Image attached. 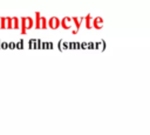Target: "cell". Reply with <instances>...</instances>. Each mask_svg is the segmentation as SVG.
<instances>
[{"label":"cell","instance_id":"obj_1","mask_svg":"<svg viewBox=\"0 0 150 135\" xmlns=\"http://www.w3.org/2000/svg\"><path fill=\"white\" fill-rule=\"evenodd\" d=\"M34 26V19L27 16V18H21V33L25 34L27 29L32 28Z\"/></svg>","mask_w":150,"mask_h":135},{"label":"cell","instance_id":"obj_2","mask_svg":"<svg viewBox=\"0 0 150 135\" xmlns=\"http://www.w3.org/2000/svg\"><path fill=\"white\" fill-rule=\"evenodd\" d=\"M36 19L34 20V25L36 28H46L47 27V19L41 16L40 13H35Z\"/></svg>","mask_w":150,"mask_h":135},{"label":"cell","instance_id":"obj_3","mask_svg":"<svg viewBox=\"0 0 150 135\" xmlns=\"http://www.w3.org/2000/svg\"><path fill=\"white\" fill-rule=\"evenodd\" d=\"M7 27L8 28H19V19L18 18H7Z\"/></svg>","mask_w":150,"mask_h":135},{"label":"cell","instance_id":"obj_4","mask_svg":"<svg viewBox=\"0 0 150 135\" xmlns=\"http://www.w3.org/2000/svg\"><path fill=\"white\" fill-rule=\"evenodd\" d=\"M48 26H49L50 28H57V27L60 26V19H57V18H55V16L50 18V19L48 20Z\"/></svg>","mask_w":150,"mask_h":135},{"label":"cell","instance_id":"obj_5","mask_svg":"<svg viewBox=\"0 0 150 135\" xmlns=\"http://www.w3.org/2000/svg\"><path fill=\"white\" fill-rule=\"evenodd\" d=\"M71 22H73V20H71L70 18H68V16L63 18L62 20H60V25H61L63 28H70V27H71Z\"/></svg>","mask_w":150,"mask_h":135},{"label":"cell","instance_id":"obj_6","mask_svg":"<svg viewBox=\"0 0 150 135\" xmlns=\"http://www.w3.org/2000/svg\"><path fill=\"white\" fill-rule=\"evenodd\" d=\"M102 26H103V19H102V18L97 16V18H95V19L93 20V27L100 29Z\"/></svg>","mask_w":150,"mask_h":135},{"label":"cell","instance_id":"obj_7","mask_svg":"<svg viewBox=\"0 0 150 135\" xmlns=\"http://www.w3.org/2000/svg\"><path fill=\"white\" fill-rule=\"evenodd\" d=\"M93 18H91V15L90 14H88L87 16H86V26H87V28H91L93 27Z\"/></svg>","mask_w":150,"mask_h":135},{"label":"cell","instance_id":"obj_8","mask_svg":"<svg viewBox=\"0 0 150 135\" xmlns=\"http://www.w3.org/2000/svg\"><path fill=\"white\" fill-rule=\"evenodd\" d=\"M71 20L75 22L76 28H79V27H80V25H81V22H82V20H83V18H73Z\"/></svg>","mask_w":150,"mask_h":135},{"label":"cell","instance_id":"obj_9","mask_svg":"<svg viewBox=\"0 0 150 135\" xmlns=\"http://www.w3.org/2000/svg\"><path fill=\"white\" fill-rule=\"evenodd\" d=\"M1 20V28L7 27V18H0Z\"/></svg>","mask_w":150,"mask_h":135},{"label":"cell","instance_id":"obj_10","mask_svg":"<svg viewBox=\"0 0 150 135\" xmlns=\"http://www.w3.org/2000/svg\"><path fill=\"white\" fill-rule=\"evenodd\" d=\"M15 47H18V48H22V40H20L18 43H15Z\"/></svg>","mask_w":150,"mask_h":135},{"label":"cell","instance_id":"obj_11","mask_svg":"<svg viewBox=\"0 0 150 135\" xmlns=\"http://www.w3.org/2000/svg\"><path fill=\"white\" fill-rule=\"evenodd\" d=\"M7 47H8V43H7V42H1L0 48H7Z\"/></svg>","mask_w":150,"mask_h":135},{"label":"cell","instance_id":"obj_12","mask_svg":"<svg viewBox=\"0 0 150 135\" xmlns=\"http://www.w3.org/2000/svg\"><path fill=\"white\" fill-rule=\"evenodd\" d=\"M8 47H9V48H14V47H15V43H14V42H9V43H8Z\"/></svg>","mask_w":150,"mask_h":135}]
</instances>
